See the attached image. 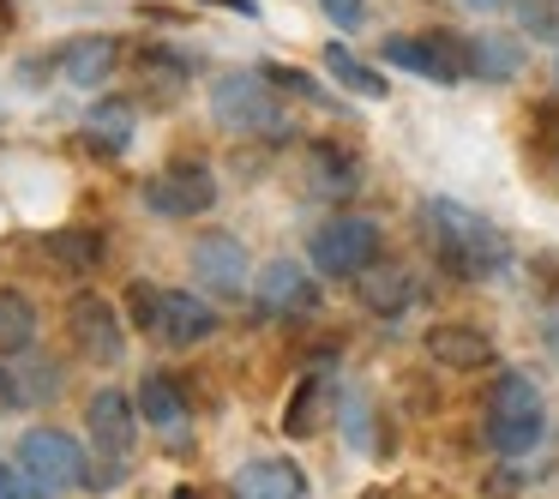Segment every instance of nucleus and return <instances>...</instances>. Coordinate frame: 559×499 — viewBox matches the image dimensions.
<instances>
[{"mask_svg": "<svg viewBox=\"0 0 559 499\" xmlns=\"http://www.w3.org/2000/svg\"><path fill=\"white\" fill-rule=\"evenodd\" d=\"M421 229H427V247H433L439 271L457 277V283H487L511 265V241L481 217V211L457 205V199H427Z\"/></svg>", "mask_w": 559, "mask_h": 499, "instance_id": "1", "label": "nucleus"}, {"mask_svg": "<svg viewBox=\"0 0 559 499\" xmlns=\"http://www.w3.org/2000/svg\"><path fill=\"white\" fill-rule=\"evenodd\" d=\"M547 433V403L542 385H535L523 367H506L487 385V409H481V439L499 451V458H530Z\"/></svg>", "mask_w": 559, "mask_h": 499, "instance_id": "2", "label": "nucleus"}, {"mask_svg": "<svg viewBox=\"0 0 559 499\" xmlns=\"http://www.w3.org/2000/svg\"><path fill=\"white\" fill-rule=\"evenodd\" d=\"M127 313H133V325L145 331V337L169 343V349H193V343L217 337V307L205 301V295L193 289H163V283H127Z\"/></svg>", "mask_w": 559, "mask_h": 499, "instance_id": "3", "label": "nucleus"}, {"mask_svg": "<svg viewBox=\"0 0 559 499\" xmlns=\"http://www.w3.org/2000/svg\"><path fill=\"white\" fill-rule=\"evenodd\" d=\"M379 223L373 217H355V211H343V217H331V223H319L313 229V241H307V259H313V271L319 277H331V283H361L367 271L379 265Z\"/></svg>", "mask_w": 559, "mask_h": 499, "instance_id": "4", "label": "nucleus"}, {"mask_svg": "<svg viewBox=\"0 0 559 499\" xmlns=\"http://www.w3.org/2000/svg\"><path fill=\"white\" fill-rule=\"evenodd\" d=\"M271 79L265 73H217L211 79V115L217 127L229 133H265V139H283V103L271 97Z\"/></svg>", "mask_w": 559, "mask_h": 499, "instance_id": "5", "label": "nucleus"}, {"mask_svg": "<svg viewBox=\"0 0 559 499\" xmlns=\"http://www.w3.org/2000/svg\"><path fill=\"white\" fill-rule=\"evenodd\" d=\"M67 337H73V349L97 367H121V355H127V325H121V313H115V301H103L97 289H79L73 301H67Z\"/></svg>", "mask_w": 559, "mask_h": 499, "instance_id": "6", "label": "nucleus"}, {"mask_svg": "<svg viewBox=\"0 0 559 499\" xmlns=\"http://www.w3.org/2000/svg\"><path fill=\"white\" fill-rule=\"evenodd\" d=\"M139 199H145L157 217H199V211L217 205V175H211L205 163H193V157H175L169 169L151 175Z\"/></svg>", "mask_w": 559, "mask_h": 499, "instance_id": "7", "label": "nucleus"}, {"mask_svg": "<svg viewBox=\"0 0 559 499\" xmlns=\"http://www.w3.org/2000/svg\"><path fill=\"white\" fill-rule=\"evenodd\" d=\"M385 61L415 79H433V85H457V79H469V43L445 37V31H433V37H385Z\"/></svg>", "mask_w": 559, "mask_h": 499, "instance_id": "8", "label": "nucleus"}, {"mask_svg": "<svg viewBox=\"0 0 559 499\" xmlns=\"http://www.w3.org/2000/svg\"><path fill=\"white\" fill-rule=\"evenodd\" d=\"M19 463L37 475L43 487H85L91 482V463H85V445L73 433H55V427H37V433L19 439Z\"/></svg>", "mask_w": 559, "mask_h": 499, "instance_id": "9", "label": "nucleus"}, {"mask_svg": "<svg viewBox=\"0 0 559 499\" xmlns=\"http://www.w3.org/2000/svg\"><path fill=\"white\" fill-rule=\"evenodd\" d=\"M247 277H253V265H247V247L235 241V235L211 229L193 241V283L211 295H241Z\"/></svg>", "mask_w": 559, "mask_h": 499, "instance_id": "10", "label": "nucleus"}, {"mask_svg": "<svg viewBox=\"0 0 559 499\" xmlns=\"http://www.w3.org/2000/svg\"><path fill=\"white\" fill-rule=\"evenodd\" d=\"M85 433L97 439V451L109 463H127V451H133V439H139V403L127 397V391H97V397L85 403Z\"/></svg>", "mask_w": 559, "mask_h": 499, "instance_id": "11", "label": "nucleus"}, {"mask_svg": "<svg viewBox=\"0 0 559 499\" xmlns=\"http://www.w3.org/2000/svg\"><path fill=\"white\" fill-rule=\"evenodd\" d=\"M421 349L433 355L439 367H451V373H481V367H493V337H487L481 325H463V319L427 325Z\"/></svg>", "mask_w": 559, "mask_h": 499, "instance_id": "12", "label": "nucleus"}, {"mask_svg": "<svg viewBox=\"0 0 559 499\" xmlns=\"http://www.w3.org/2000/svg\"><path fill=\"white\" fill-rule=\"evenodd\" d=\"M253 295H259V307H265V313H277V319H289V313H313V307H319V283H313V271L295 265V259H271V265L253 277Z\"/></svg>", "mask_w": 559, "mask_h": 499, "instance_id": "13", "label": "nucleus"}, {"mask_svg": "<svg viewBox=\"0 0 559 499\" xmlns=\"http://www.w3.org/2000/svg\"><path fill=\"white\" fill-rule=\"evenodd\" d=\"M229 482H235V499H301L307 494L301 463H289V458H253Z\"/></svg>", "mask_w": 559, "mask_h": 499, "instance_id": "14", "label": "nucleus"}, {"mask_svg": "<svg viewBox=\"0 0 559 499\" xmlns=\"http://www.w3.org/2000/svg\"><path fill=\"white\" fill-rule=\"evenodd\" d=\"M115 67H121V43L115 37H73L61 49V73L73 79L79 91H97Z\"/></svg>", "mask_w": 559, "mask_h": 499, "instance_id": "15", "label": "nucleus"}, {"mask_svg": "<svg viewBox=\"0 0 559 499\" xmlns=\"http://www.w3.org/2000/svg\"><path fill=\"white\" fill-rule=\"evenodd\" d=\"M307 181H313L319 199H343L361 181V163H355L337 139H319V145H307Z\"/></svg>", "mask_w": 559, "mask_h": 499, "instance_id": "16", "label": "nucleus"}, {"mask_svg": "<svg viewBox=\"0 0 559 499\" xmlns=\"http://www.w3.org/2000/svg\"><path fill=\"white\" fill-rule=\"evenodd\" d=\"M523 43L506 37V31H481V37H469V79H487V85H506V79L523 73Z\"/></svg>", "mask_w": 559, "mask_h": 499, "instance_id": "17", "label": "nucleus"}, {"mask_svg": "<svg viewBox=\"0 0 559 499\" xmlns=\"http://www.w3.org/2000/svg\"><path fill=\"white\" fill-rule=\"evenodd\" d=\"M355 295H361L367 313L397 319V313H409V307H415V277L403 265H373L361 283H355Z\"/></svg>", "mask_w": 559, "mask_h": 499, "instance_id": "18", "label": "nucleus"}, {"mask_svg": "<svg viewBox=\"0 0 559 499\" xmlns=\"http://www.w3.org/2000/svg\"><path fill=\"white\" fill-rule=\"evenodd\" d=\"M133 127H139V115H133L127 97H103L97 109L85 115V139H91V151H103V157H121V151L133 145Z\"/></svg>", "mask_w": 559, "mask_h": 499, "instance_id": "19", "label": "nucleus"}, {"mask_svg": "<svg viewBox=\"0 0 559 499\" xmlns=\"http://www.w3.org/2000/svg\"><path fill=\"white\" fill-rule=\"evenodd\" d=\"M37 343V307L19 289H0V361H19Z\"/></svg>", "mask_w": 559, "mask_h": 499, "instance_id": "20", "label": "nucleus"}, {"mask_svg": "<svg viewBox=\"0 0 559 499\" xmlns=\"http://www.w3.org/2000/svg\"><path fill=\"white\" fill-rule=\"evenodd\" d=\"M325 73L337 79V91H349V97H367V103L385 97V73H379V67H367L361 55L343 49V43H331V49H325Z\"/></svg>", "mask_w": 559, "mask_h": 499, "instance_id": "21", "label": "nucleus"}, {"mask_svg": "<svg viewBox=\"0 0 559 499\" xmlns=\"http://www.w3.org/2000/svg\"><path fill=\"white\" fill-rule=\"evenodd\" d=\"M139 415H145L151 427H163V433L187 427V397H181V385H175L169 373H151L145 385H139Z\"/></svg>", "mask_w": 559, "mask_h": 499, "instance_id": "22", "label": "nucleus"}, {"mask_svg": "<svg viewBox=\"0 0 559 499\" xmlns=\"http://www.w3.org/2000/svg\"><path fill=\"white\" fill-rule=\"evenodd\" d=\"M49 259L67 271H97L103 265V235L97 229H55L49 235Z\"/></svg>", "mask_w": 559, "mask_h": 499, "instance_id": "23", "label": "nucleus"}, {"mask_svg": "<svg viewBox=\"0 0 559 499\" xmlns=\"http://www.w3.org/2000/svg\"><path fill=\"white\" fill-rule=\"evenodd\" d=\"M319 403H325V379H301L283 409V433L289 439H313L319 433Z\"/></svg>", "mask_w": 559, "mask_h": 499, "instance_id": "24", "label": "nucleus"}, {"mask_svg": "<svg viewBox=\"0 0 559 499\" xmlns=\"http://www.w3.org/2000/svg\"><path fill=\"white\" fill-rule=\"evenodd\" d=\"M518 25H523V37L559 43V0H518Z\"/></svg>", "mask_w": 559, "mask_h": 499, "instance_id": "25", "label": "nucleus"}, {"mask_svg": "<svg viewBox=\"0 0 559 499\" xmlns=\"http://www.w3.org/2000/svg\"><path fill=\"white\" fill-rule=\"evenodd\" d=\"M0 499H49V487L25 463H0Z\"/></svg>", "mask_w": 559, "mask_h": 499, "instance_id": "26", "label": "nucleus"}, {"mask_svg": "<svg viewBox=\"0 0 559 499\" xmlns=\"http://www.w3.org/2000/svg\"><path fill=\"white\" fill-rule=\"evenodd\" d=\"M139 73L163 79V85H181V79H187V61H175V55H163L157 43H145V49H139Z\"/></svg>", "mask_w": 559, "mask_h": 499, "instance_id": "27", "label": "nucleus"}, {"mask_svg": "<svg viewBox=\"0 0 559 499\" xmlns=\"http://www.w3.org/2000/svg\"><path fill=\"white\" fill-rule=\"evenodd\" d=\"M265 79L277 91H295V97H307V103H331L325 91H319V79H307L301 67H265Z\"/></svg>", "mask_w": 559, "mask_h": 499, "instance_id": "28", "label": "nucleus"}, {"mask_svg": "<svg viewBox=\"0 0 559 499\" xmlns=\"http://www.w3.org/2000/svg\"><path fill=\"white\" fill-rule=\"evenodd\" d=\"M319 7H325V19L337 31H361L367 25V0H319Z\"/></svg>", "mask_w": 559, "mask_h": 499, "instance_id": "29", "label": "nucleus"}, {"mask_svg": "<svg viewBox=\"0 0 559 499\" xmlns=\"http://www.w3.org/2000/svg\"><path fill=\"white\" fill-rule=\"evenodd\" d=\"M25 397H31V391H25V379H19L13 367L0 361V415H13V409H25Z\"/></svg>", "mask_w": 559, "mask_h": 499, "instance_id": "30", "label": "nucleus"}, {"mask_svg": "<svg viewBox=\"0 0 559 499\" xmlns=\"http://www.w3.org/2000/svg\"><path fill=\"white\" fill-rule=\"evenodd\" d=\"M205 7H223V13H241V19H259V0H205Z\"/></svg>", "mask_w": 559, "mask_h": 499, "instance_id": "31", "label": "nucleus"}, {"mask_svg": "<svg viewBox=\"0 0 559 499\" xmlns=\"http://www.w3.org/2000/svg\"><path fill=\"white\" fill-rule=\"evenodd\" d=\"M542 331H547V343H554V349H559V301H554V307H547V319H542Z\"/></svg>", "mask_w": 559, "mask_h": 499, "instance_id": "32", "label": "nucleus"}, {"mask_svg": "<svg viewBox=\"0 0 559 499\" xmlns=\"http://www.w3.org/2000/svg\"><path fill=\"white\" fill-rule=\"evenodd\" d=\"M469 13H499V7H518V0H463Z\"/></svg>", "mask_w": 559, "mask_h": 499, "instance_id": "33", "label": "nucleus"}, {"mask_svg": "<svg viewBox=\"0 0 559 499\" xmlns=\"http://www.w3.org/2000/svg\"><path fill=\"white\" fill-rule=\"evenodd\" d=\"M0 31H13V7L7 0H0Z\"/></svg>", "mask_w": 559, "mask_h": 499, "instance_id": "34", "label": "nucleus"}, {"mask_svg": "<svg viewBox=\"0 0 559 499\" xmlns=\"http://www.w3.org/2000/svg\"><path fill=\"white\" fill-rule=\"evenodd\" d=\"M175 499H199V494H187V487H181V494H175Z\"/></svg>", "mask_w": 559, "mask_h": 499, "instance_id": "35", "label": "nucleus"}, {"mask_svg": "<svg viewBox=\"0 0 559 499\" xmlns=\"http://www.w3.org/2000/svg\"><path fill=\"white\" fill-rule=\"evenodd\" d=\"M554 79H559V61H554Z\"/></svg>", "mask_w": 559, "mask_h": 499, "instance_id": "36", "label": "nucleus"}]
</instances>
